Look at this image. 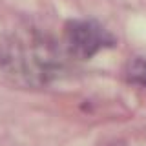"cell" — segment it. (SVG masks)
<instances>
[{"label":"cell","mask_w":146,"mask_h":146,"mask_svg":"<svg viewBox=\"0 0 146 146\" xmlns=\"http://www.w3.org/2000/svg\"><path fill=\"white\" fill-rule=\"evenodd\" d=\"M64 42L71 57L88 60L100 49L113 46V38L93 20H70L64 27Z\"/></svg>","instance_id":"1"},{"label":"cell","mask_w":146,"mask_h":146,"mask_svg":"<svg viewBox=\"0 0 146 146\" xmlns=\"http://www.w3.org/2000/svg\"><path fill=\"white\" fill-rule=\"evenodd\" d=\"M0 70L9 75L29 82L26 48H22L17 40L0 35Z\"/></svg>","instance_id":"2"},{"label":"cell","mask_w":146,"mask_h":146,"mask_svg":"<svg viewBox=\"0 0 146 146\" xmlns=\"http://www.w3.org/2000/svg\"><path fill=\"white\" fill-rule=\"evenodd\" d=\"M124 77L128 82L146 88V57L130 58L124 68Z\"/></svg>","instance_id":"3"}]
</instances>
